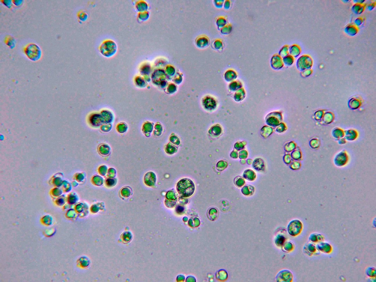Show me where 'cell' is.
Here are the masks:
<instances>
[{"mask_svg": "<svg viewBox=\"0 0 376 282\" xmlns=\"http://www.w3.org/2000/svg\"><path fill=\"white\" fill-rule=\"evenodd\" d=\"M78 16L79 17V19L82 20H84V19H85V18H86V15L85 13L81 12H79V13L78 14Z\"/></svg>", "mask_w": 376, "mask_h": 282, "instance_id": "74e56055", "label": "cell"}, {"mask_svg": "<svg viewBox=\"0 0 376 282\" xmlns=\"http://www.w3.org/2000/svg\"><path fill=\"white\" fill-rule=\"evenodd\" d=\"M345 139L349 141H353L356 140L358 136V133L356 130H347L345 133Z\"/></svg>", "mask_w": 376, "mask_h": 282, "instance_id": "4fadbf2b", "label": "cell"}, {"mask_svg": "<svg viewBox=\"0 0 376 282\" xmlns=\"http://www.w3.org/2000/svg\"><path fill=\"white\" fill-rule=\"evenodd\" d=\"M246 151L244 150L241 151L239 152V158L241 159H245L247 157L248 153Z\"/></svg>", "mask_w": 376, "mask_h": 282, "instance_id": "d6a6232c", "label": "cell"}, {"mask_svg": "<svg viewBox=\"0 0 376 282\" xmlns=\"http://www.w3.org/2000/svg\"><path fill=\"white\" fill-rule=\"evenodd\" d=\"M303 224L299 220L294 219L290 221L287 226V230L290 235L293 237L298 236L302 232Z\"/></svg>", "mask_w": 376, "mask_h": 282, "instance_id": "5b68a950", "label": "cell"}, {"mask_svg": "<svg viewBox=\"0 0 376 282\" xmlns=\"http://www.w3.org/2000/svg\"><path fill=\"white\" fill-rule=\"evenodd\" d=\"M310 147L313 149H317L319 148L320 145V142L318 139L313 138L310 140L309 142Z\"/></svg>", "mask_w": 376, "mask_h": 282, "instance_id": "4316f807", "label": "cell"}, {"mask_svg": "<svg viewBox=\"0 0 376 282\" xmlns=\"http://www.w3.org/2000/svg\"><path fill=\"white\" fill-rule=\"evenodd\" d=\"M361 105V102L359 99L353 98L349 101V106L352 109H357Z\"/></svg>", "mask_w": 376, "mask_h": 282, "instance_id": "cb8c5ba5", "label": "cell"}, {"mask_svg": "<svg viewBox=\"0 0 376 282\" xmlns=\"http://www.w3.org/2000/svg\"><path fill=\"white\" fill-rule=\"evenodd\" d=\"M283 61L284 65L287 66H290L294 63L295 58L290 54L286 56L283 57Z\"/></svg>", "mask_w": 376, "mask_h": 282, "instance_id": "44dd1931", "label": "cell"}, {"mask_svg": "<svg viewBox=\"0 0 376 282\" xmlns=\"http://www.w3.org/2000/svg\"><path fill=\"white\" fill-rule=\"evenodd\" d=\"M289 46L287 45H285L280 49L278 53L279 54L282 58H283L289 54Z\"/></svg>", "mask_w": 376, "mask_h": 282, "instance_id": "484cf974", "label": "cell"}, {"mask_svg": "<svg viewBox=\"0 0 376 282\" xmlns=\"http://www.w3.org/2000/svg\"><path fill=\"white\" fill-rule=\"evenodd\" d=\"M270 64L272 68L276 70L281 69L284 65L283 58L278 53L274 54L272 56L271 59Z\"/></svg>", "mask_w": 376, "mask_h": 282, "instance_id": "ba28073f", "label": "cell"}, {"mask_svg": "<svg viewBox=\"0 0 376 282\" xmlns=\"http://www.w3.org/2000/svg\"><path fill=\"white\" fill-rule=\"evenodd\" d=\"M284 160L286 164H290L292 162V158L291 155L287 154L284 156Z\"/></svg>", "mask_w": 376, "mask_h": 282, "instance_id": "1f68e13d", "label": "cell"}, {"mask_svg": "<svg viewBox=\"0 0 376 282\" xmlns=\"http://www.w3.org/2000/svg\"><path fill=\"white\" fill-rule=\"evenodd\" d=\"M366 274L368 277L374 278L376 277V269L374 267H368L366 270Z\"/></svg>", "mask_w": 376, "mask_h": 282, "instance_id": "83f0119b", "label": "cell"}, {"mask_svg": "<svg viewBox=\"0 0 376 282\" xmlns=\"http://www.w3.org/2000/svg\"><path fill=\"white\" fill-rule=\"evenodd\" d=\"M366 6L364 4L356 3L352 7V10L354 13L359 15L364 12Z\"/></svg>", "mask_w": 376, "mask_h": 282, "instance_id": "e0dca14e", "label": "cell"}, {"mask_svg": "<svg viewBox=\"0 0 376 282\" xmlns=\"http://www.w3.org/2000/svg\"><path fill=\"white\" fill-rule=\"evenodd\" d=\"M294 276L290 270L285 269L279 272L276 277L277 282H291L293 281Z\"/></svg>", "mask_w": 376, "mask_h": 282, "instance_id": "52a82bcc", "label": "cell"}, {"mask_svg": "<svg viewBox=\"0 0 376 282\" xmlns=\"http://www.w3.org/2000/svg\"><path fill=\"white\" fill-rule=\"evenodd\" d=\"M285 238L281 235H277L275 239V244L278 247H282L285 241Z\"/></svg>", "mask_w": 376, "mask_h": 282, "instance_id": "d4e9b609", "label": "cell"}, {"mask_svg": "<svg viewBox=\"0 0 376 282\" xmlns=\"http://www.w3.org/2000/svg\"><path fill=\"white\" fill-rule=\"evenodd\" d=\"M1 2L8 8H10L12 7V1L11 0H2Z\"/></svg>", "mask_w": 376, "mask_h": 282, "instance_id": "836d02e7", "label": "cell"}, {"mask_svg": "<svg viewBox=\"0 0 376 282\" xmlns=\"http://www.w3.org/2000/svg\"><path fill=\"white\" fill-rule=\"evenodd\" d=\"M100 51L105 56H112L116 52L117 46L114 41L107 40L104 42L100 47Z\"/></svg>", "mask_w": 376, "mask_h": 282, "instance_id": "3957f363", "label": "cell"}, {"mask_svg": "<svg viewBox=\"0 0 376 282\" xmlns=\"http://www.w3.org/2000/svg\"><path fill=\"white\" fill-rule=\"evenodd\" d=\"M290 165V168L293 170H297L300 169L301 167V162L298 161H292Z\"/></svg>", "mask_w": 376, "mask_h": 282, "instance_id": "f546056e", "label": "cell"}, {"mask_svg": "<svg viewBox=\"0 0 376 282\" xmlns=\"http://www.w3.org/2000/svg\"><path fill=\"white\" fill-rule=\"evenodd\" d=\"M291 156L292 159L295 161H299L302 159V153L300 150H294L292 152Z\"/></svg>", "mask_w": 376, "mask_h": 282, "instance_id": "7402d4cb", "label": "cell"}, {"mask_svg": "<svg viewBox=\"0 0 376 282\" xmlns=\"http://www.w3.org/2000/svg\"><path fill=\"white\" fill-rule=\"evenodd\" d=\"M345 31L349 36H354L357 34L358 32L359 29L355 25H349L346 26L345 29Z\"/></svg>", "mask_w": 376, "mask_h": 282, "instance_id": "9a60e30c", "label": "cell"}, {"mask_svg": "<svg viewBox=\"0 0 376 282\" xmlns=\"http://www.w3.org/2000/svg\"><path fill=\"white\" fill-rule=\"evenodd\" d=\"M252 166H253L254 169L257 171H264L265 168L264 161L262 158H256L253 162Z\"/></svg>", "mask_w": 376, "mask_h": 282, "instance_id": "30bf717a", "label": "cell"}, {"mask_svg": "<svg viewBox=\"0 0 376 282\" xmlns=\"http://www.w3.org/2000/svg\"><path fill=\"white\" fill-rule=\"evenodd\" d=\"M287 147L285 150L288 151V152H290L294 151V150L295 149L296 145L294 143L291 142L289 144V145L287 146Z\"/></svg>", "mask_w": 376, "mask_h": 282, "instance_id": "4dcf8cb0", "label": "cell"}, {"mask_svg": "<svg viewBox=\"0 0 376 282\" xmlns=\"http://www.w3.org/2000/svg\"><path fill=\"white\" fill-rule=\"evenodd\" d=\"M313 64L312 58L309 55H303L297 59L296 65L297 69L302 72L304 70L311 69Z\"/></svg>", "mask_w": 376, "mask_h": 282, "instance_id": "277c9868", "label": "cell"}, {"mask_svg": "<svg viewBox=\"0 0 376 282\" xmlns=\"http://www.w3.org/2000/svg\"><path fill=\"white\" fill-rule=\"evenodd\" d=\"M332 135L334 138L339 140L345 136V132L342 129L335 128L332 131Z\"/></svg>", "mask_w": 376, "mask_h": 282, "instance_id": "d6986e66", "label": "cell"}, {"mask_svg": "<svg viewBox=\"0 0 376 282\" xmlns=\"http://www.w3.org/2000/svg\"><path fill=\"white\" fill-rule=\"evenodd\" d=\"M317 249L316 246L312 243H310L306 245L304 248V253L311 256L316 253Z\"/></svg>", "mask_w": 376, "mask_h": 282, "instance_id": "7c38bea8", "label": "cell"}, {"mask_svg": "<svg viewBox=\"0 0 376 282\" xmlns=\"http://www.w3.org/2000/svg\"><path fill=\"white\" fill-rule=\"evenodd\" d=\"M324 238L322 234L317 233H314L310 235L308 239L311 242L313 243H318L322 242L324 241Z\"/></svg>", "mask_w": 376, "mask_h": 282, "instance_id": "5bb4252c", "label": "cell"}, {"mask_svg": "<svg viewBox=\"0 0 376 282\" xmlns=\"http://www.w3.org/2000/svg\"><path fill=\"white\" fill-rule=\"evenodd\" d=\"M375 3H374L370 4V5L368 6V8L369 10H372L374 8V7H375Z\"/></svg>", "mask_w": 376, "mask_h": 282, "instance_id": "ab89813d", "label": "cell"}, {"mask_svg": "<svg viewBox=\"0 0 376 282\" xmlns=\"http://www.w3.org/2000/svg\"><path fill=\"white\" fill-rule=\"evenodd\" d=\"M301 49L300 46L297 44H293L289 46V53L294 58H297L301 54Z\"/></svg>", "mask_w": 376, "mask_h": 282, "instance_id": "8fae6325", "label": "cell"}, {"mask_svg": "<svg viewBox=\"0 0 376 282\" xmlns=\"http://www.w3.org/2000/svg\"><path fill=\"white\" fill-rule=\"evenodd\" d=\"M316 247L318 250L325 253H330L332 251V246L330 244L322 241L318 244Z\"/></svg>", "mask_w": 376, "mask_h": 282, "instance_id": "9c48e42d", "label": "cell"}, {"mask_svg": "<svg viewBox=\"0 0 376 282\" xmlns=\"http://www.w3.org/2000/svg\"><path fill=\"white\" fill-rule=\"evenodd\" d=\"M243 194L246 196H252L255 192V188L251 185L245 186L241 190Z\"/></svg>", "mask_w": 376, "mask_h": 282, "instance_id": "ac0fdd59", "label": "cell"}, {"mask_svg": "<svg viewBox=\"0 0 376 282\" xmlns=\"http://www.w3.org/2000/svg\"><path fill=\"white\" fill-rule=\"evenodd\" d=\"M349 160V155L345 150H343L335 156L334 162L335 166L342 167L347 164Z\"/></svg>", "mask_w": 376, "mask_h": 282, "instance_id": "8992f818", "label": "cell"}, {"mask_svg": "<svg viewBox=\"0 0 376 282\" xmlns=\"http://www.w3.org/2000/svg\"><path fill=\"white\" fill-rule=\"evenodd\" d=\"M363 22V19L361 17L357 18V19H356L354 22L355 24H356L355 26H361Z\"/></svg>", "mask_w": 376, "mask_h": 282, "instance_id": "e575fe53", "label": "cell"}, {"mask_svg": "<svg viewBox=\"0 0 376 282\" xmlns=\"http://www.w3.org/2000/svg\"><path fill=\"white\" fill-rule=\"evenodd\" d=\"M23 1L22 0H13V3L15 4L16 6H19L22 5Z\"/></svg>", "mask_w": 376, "mask_h": 282, "instance_id": "8d00e7d4", "label": "cell"}, {"mask_svg": "<svg viewBox=\"0 0 376 282\" xmlns=\"http://www.w3.org/2000/svg\"><path fill=\"white\" fill-rule=\"evenodd\" d=\"M234 182L236 186L239 187L244 186L245 184V180L243 178L239 176L235 178Z\"/></svg>", "mask_w": 376, "mask_h": 282, "instance_id": "f1b7e54d", "label": "cell"}, {"mask_svg": "<svg viewBox=\"0 0 376 282\" xmlns=\"http://www.w3.org/2000/svg\"><path fill=\"white\" fill-rule=\"evenodd\" d=\"M312 73V70L311 69L307 70L302 71V74L303 76L308 77L311 75Z\"/></svg>", "mask_w": 376, "mask_h": 282, "instance_id": "d590c367", "label": "cell"}, {"mask_svg": "<svg viewBox=\"0 0 376 282\" xmlns=\"http://www.w3.org/2000/svg\"><path fill=\"white\" fill-rule=\"evenodd\" d=\"M5 42L6 44L11 49H13L15 47V40L12 36H7L5 38Z\"/></svg>", "mask_w": 376, "mask_h": 282, "instance_id": "603a6c76", "label": "cell"}, {"mask_svg": "<svg viewBox=\"0 0 376 282\" xmlns=\"http://www.w3.org/2000/svg\"><path fill=\"white\" fill-rule=\"evenodd\" d=\"M176 190L178 193L183 197H189L194 193L195 185L190 179H181L177 184Z\"/></svg>", "mask_w": 376, "mask_h": 282, "instance_id": "6da1fadb", "label": "cell"}, {"mask_svg": "<svg viewBox=\"0 0 376 282\" xmlns=\"http://www.w3.org/2000/svg\"><path fill=\"white\" fill-rule=\"evenodd\" d=\"M24 52L26 56L33 61H37L42 57V52L40 46L34 43L28 44L24 47Z\"/></svg>", "mask_w": 376, "mask_h": 282, "instance_id": "7a4b0ae2", "label": "cell"}, {"mask_svg": "<svg viewBox=\"0 0 376 282\" xmlns=\"http://www.w3.org/2000/svg\"><path fill=\"white\" fill-rule=\"evenodd\" d=\"M346 143V140L345 138H342L339 139L338 140V143L339 144H345Z\"/></svg>", "mask_w": 376, "mask_h": 282, "instance_id": "f35d334b", "label": "cell"}, {"mask_svg": "<svg viewBox=\"0 0 376 282\" xmlns=\"http://www.w3.org/2000/svg\"><path fill=\"white\" fill-rule=\"evenodd\" d=\"M282 250L285 252H289L292 251L294 248V245L290 241L284 242L282 246Z\"/></svg>", "mask_w": 376, "mask_h": 282, "instance_id": "ffe728a7", "label": "cell"}, {"mask_svg": "<svg viewBox=\"0 0 376 282\" xmlns=\"http://www.w3.org/2000/svg\"><path fill=\"white\" fill-rule=\"evenodd\" d=\"M243 177L247 180L253 181L256 179V175L253 170L248 169L244 172Z\"/></svg>", "mask_w": 376, "mask_h": 282, "instance_id": "2e32d148", "label": "cell"}]
</instances>
